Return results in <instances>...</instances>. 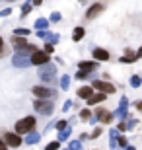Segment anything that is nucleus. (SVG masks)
<instances>
[{
	"mask_svg": "<svg viewBox=\"0 0 142 150\" xmlns=\"http://www.w3.org/2000/svg\"><path fill=\"white\" fill-rule=\"evenodd\" d=\"M35 127H37V119L35 117H23V119H20V121L16 123V127H14V131H16L18 134H29L35 131Z\"/></svg>",
	"mask_w": 142,
	"mask_h": 150,
	"instance_id": "obj_1",
	"label": "nucleus"
},
{
	"mask_svg": "<svg viewBox=\"0 0 142 150\" xmlns=\"http://www.w3.org/2000/svg\"><path fill=\"white\" fill-rule=\"evenodd\" d=\"M37 74H39V78H41L45 84H53L55 78H57V67L51 64V62H47V64H43V67H39Z\"/></svg>",
	"mask_w": 142,
	"mask_h": 150,
	"instance_id": "obj_2",
	"label": "nucleus"
},
{
	"mask_svg": "<svg viewBox=\"0 0 142 150\" xmlns=\"http://www.w3.org/2000/svg\"><path fill=\"white\" fill-rule=\"evenodd\" d=\"M31 92L37 100H55L57 98V90L49 88V86H33Z\"/></svg>",
	"mask_w": 142,
	"mask_h": 150,
	"instance_id": "obj_3",
	"label": "nucleus"
},
{
	"mask_svg": "<svg viewBox=\"0 0 142 150\" xmlns=\"http://www.w3.org/2000/svg\"><path fill=\"white\" fill-rule=\"evenodd\" d=\"M33 107H35V111L39 115H51L53 109H55V103L51 100H35L33 101Z\"/></svg>",
	"mask_w": 142,
	"mask_h": 150,
	"instance_id": "obj_4",
	"label": "nucleus"
},
{
	"mask_svg": "<svg viewBox=\"0 0 142 150\" xmlns=\"http://www.w3.org/2000/svg\"><path fill=\"white\" fill-rule=\"evenodd\" d=\"M92 88L97 90V92H101V94H107V96L115 94V90H117L109 80H92Z\"/></svg>",
	"mask_w": 142,
	"mask_h": 150,
	"instance_id": "obj_5",
	"label": "nucleus"
},
{
	"mask_svg": "<svg viewBox=\"0 0 142 150\" xmlns=\"http://www.w3.org/2000/svg\"><path fill=\"white\" fill-rule=\"evenodd\" d=\"M2 140H4L6 144H8V148H20L22 146V134L18 133H8V131H4L2 133Z\"/></svg>",
	"mask_w": 142,
	"mask_h": 150,
	"instance_id": "obj_6",
	"label": "nucleus"
},
{
	"mask_svg": "<svg viewBox=\"0 0 142 150\" xmlns=\"http://www.w3.org/2000/svg\"><path fill=\"white\" fill-rule=\"evenodd\" d=\"M93 115L97 117V121H101L103 125H109V123H111V121L115 119L113 111H109V109H105L103 105H97V109L93 111Z\"/></svg>",
	"mask_w": 142,
	"mask_h": 150,
	"instance_id": "obj_7",
	"label": "nucleus"
},
{
	"mask_svg": "<svg viewBox=\"0 0 142 150\" xmlns=\"http://www.w3.org/2000/svg\"><path fill=\"white\" fill-rule=\"evenodd\" d=\"M12 64L16 68H28L29 64H31V57L29 55H20V53H16V55L12 57Z\"/></svg>",
	"mask_w": 142,
	"mask_h": 150,
	"instance_id": "obj_8",
	"label": "nucleus"
},
{
	"mask_svg": "<svg viewBox=\"0 0 142 150\" xmlns=\"http://www.w3.org/2000/svg\"><path fill=\"white\" fill-rule=\"evenodd\" d=\"M49 61H51V55H47L45 51H35L31 55V64H35V67H43Z\"/></svg>",
	"mask_w": 142,
	"mask_h": 150,
	"instance_id": "obj_9",
	"label": "nucleus"
},
{
	"mask_svg": "<svg viewBox=\"0 0 142 150\" xmlns=\"http://www.w3.org/2000/svg\"><path fill=\"white\" fill-rule=\"evenodd\" d=\"M103 10H105V4H103V2H95V4H92L86 10V18H88V20H93V18H97Z\"/></svg>",
	"mask_w": 142,
	"mask_h": 150,
	"instance_id": "obj_10",
	"label": "nucleus"
},
{
	"mask_svg": "<svg viewBox=\"0 0 142 150\" xmlns=\"http://www.w3.org/2000/svg\"><path fill=\"white\" fill-rule=\"evenodd\" d=\"M92 59H93V61H97V62H105V61H109V59H111V55H109V51H107V49L95 47V49L92 51Z\"/></svg>",
	"mask_w": 142,
	"mask_h": 150,
	"instance_id": "obj_11",
	"label": "nucleus"
},
{
	"mask_svg": "<svg viewBox=\"0 0 142 150\" xmlns=\"http://www.w3.org/2000/svg\"><path fill=\"white\" fill-rule=\"evenodd\" d=\"M37 37L43 39L45 43H51V45H55V43L60 41V35L59 33H51L49 29H47V31H37Z\"/></svg>",
	"mask_w": 142,
	"mask_h": 150,
	"instance_id": "obj_12",
	"label": "nucleus"
},
{
	"mask_svg": "<svg viewBox=\"0 0 142 150\" xmlns=\"http://www.w3.org/2000/svg\"><path fill=\"white\" fill-rule=\"evenodd\" d=\"M78 70H84V72H95L97 70V61H80L78 62Z\"/></svg>",
	"mask_w": 142,
	"mask_h": 150,
	"instance_id": "obj_13",
	"label": "nucleus"
},
{
	"mask_svg": "<svg viewBox=\"0 0 142 150\" xmlns=\"http://www.w3.org/2000/svg\"><path fill=\"white\" fill-rule=\"evenodd\" d=\"M10 43H12V47H14V51H18V49H22V47H25V45H29V41H28L25 37H18V35H12Z\"/></svg>",
	"mask_w": 142,
	"mask_h": 150,
	"instance_id": "obj_14",
	"label": "nucleus"
},
{
	"mask_svg": "<svg viewBox=\"0 0 142 150\" xmlns=\"http://www.w3.org/2000/svg\"><path fill=\"white\" fill-rule=\"evenodd\" d=\"M76 96L88 101V100H90V98L93 96V88H92V84H90V86H82V88H80V90L76 92Z\"/></svg>",
	"mask_w": 142,
	"mask_h": 150,
	"instance_id": "obj_15",
	"label": "nucleus"
},
{
	"mask_svg": "<svg viewBox=\"0 0 142 150\" xmlns=\"http://www.w3.org/2000/svg\"><path fill=\"white\" fill-rule=\"evenodd\" d=\"M105 98H107V94H101V92H97V94H93L92 98L86 101V103H88L90 107H92V105H99L101 101H105Z\"/></svg>",
	"mask_w": 142,
	"mask_h": 150,
	"instance_id": "obj_16",
	"label": "nucleus"
},
{
	"mask_svg": "<svg viewBox=\"0 0 142 150\" xmlns=\"http://www.w3.org/2000/svg\"><path fill=\"white\" fill-rule=\"evenodd\" d=\"M113 115L117 117V119H119V121H126V119H129V107H121L119 105V109H117V111H113Z\"/></svg>",
	"mask_w": 142,
	"mask_h": 150,
	"instance_id": "obj_17",
	"label": "nucleus"
},
{
	"mask_svg": "<svg viewBox=\"0 0 142 150\" xmlns=\"http://www.w3.org/2000/svg\"><path fill=\"white\" fill-rule=\"evenodd\" d=\"M39 140H41V134L39 133H35V131H33V133H29V134H25V144H37Z\"/></svg>",
	"mask_w": 142,
	"mask_h": 150,
	"instance_id": "obj_18",
	"label": "nucleus"
},
{
	"mask_svg": "<svg viewBox=\"0 0 142 150\" xmlns=\"http://www.w3.org/2000/svg\"><path fill=\"white\" fill-rule=\"evenodd\" d=\"M47 28H49V20L47 18H39L35 22V29L37 31H47Z\"/></svg>",
	"mask_w": 142,
	"mask_h": 150,
	"instance_id": "obj_19",
	"label": "nucleus"
},
{
	"mask_svg": "<svg viewBox=\"0 0 142 150\" xmlns=\"http://www.w3.org/2000/svg\"><path fill=\"white\" fill-rule=\"evenodd\" d=\"M84 35H86V29H84V28H76L74 31H72V41H76V43H78V41H82Z\"/></svg>",
	"mask_w": 142,
	"mask_h": 150,
	"instance_id": "obj_20",
	"label": "nucleus"
},
{
	"mask_svg": "<svg viewBox=\"0 0 142 150\" xmlns=\"http://www.w3.org/2000/svg\"><path fill=\"white\" fill-rule=\"evenodd\" d=\"M12 35H18V37H29L31 31H29L28 28H18V29H14V33H12Z\"/></svg>",
	"mask_w": 142,
	"mask_h": 150,
	"instance_id": "obj_21",
	"label": "nucleus"
},
{
	"mask_svg": "<svg viewBox=\"0 0 142 150\" xmlns=\"http://www.w3.org/2000/svg\"><path fill=\"white\" fill-rule=\"evenodd\" d=\"M33 10V2L31 0H28V2H23V6H22V18H25L29 14V12Z\"/></svg>",
	"mask_w": 142,
	"mask_h": 150,
	"instance_id": "obj_22",
	"label": "nucleus"
},
{
	"mask_svg": "<svg viewBox=\"0 0 142 150\" xmlns=\"http://www.w3.org/2000/svg\"><path fill=\"white\" fill-rule=\"evenodd\" d=\"M70 88V76L68 74H62L60 76V90H68Z\"/></svg>",
	"mask_w": 142,
	"mask_h": 150,
	"instance_id": "obj_23",
	"label": "nucleus"
},
{
	"mask_svg": "<svg viewBox=\"0 0 142 150\" xmlns=\"http://www.w3.org/2000/svg\"><path fill=\"white\" fill-rule=\"evenodd\" d=\"M70 133H72V129L68 127L66 131H62V133H59V139H57V140H59V142H64V140H68V139H70Z\"/></svg>",
	"mask_w": 142,
	"mask_h": 150,
	"instance_id": "obj_24",
	"label": "nucleus"
},
{
	"mask_svg": "<svg viewBox=\"0 0 142 150\" xmlns=\"http://www.w3.org/2000/svg\"><path fill=\"white\" fill-rule=\"evenodd\" d=\"M68 150H84L82 140H70L68 142Z\"/></svg>",
	"mask_w": 142,
	"mask_h": 150,
	"instance_id": "obj_25",
	"label": "nucleus"
},
{
	"mask_svg": "<svg viewBox=\"0 0 142 150\" xmlns=\"http://www.w3.org/2000/svg\"><path fill=\"white\" fill-rule=\"evenodd\" d=\"M55 127H57V131H59V133H62V131H66V129H68V123H66L64 119H60V121L55 123Z\"/></svg>",
	"mask_w": 142,
	"mask_h": 150,
	"instance_id": "obj_26",
	"label": "nucleus"
},
{
	"mask_svg": "<svg viewBox=\"0 0 142 150\" xmlns=\"http://www.w3.org/2000/svg\"><path fill=\"white\" fill-rule=\"evenodd\" d=\"M80 117H82L84 121H90V119L93 117V113H92V109H88V107H86V109H82V111H80Z\"/></svg>",
	"mask_w": 142,
	"mask_h": 150,
	"instance_id": "obj_27",
	"label": "nucleus"
},
{
	"mask_svg": "<svg viewBox=\"0 0 142 150\" xmlns=\"http://www.w3.org/2000/svg\"><path fill=\"white\" fill-rule=\"evenodd\" d=\"M117 144H119L121 150H125L126 146H129V140H126V137H123V134H121L119 139H117Z\"/></svg>",
	"mask_w": 142,
	"mask_h": 150,
	"instance_id": "obj_28",
	"label": "nucleus"
},
{
	"mask_svg": "<svg viewBox=\"0 0 142 150\" xmlns=\"http://www.w3.org/2000/svg\"><path fill=\"white\" fill-rule=\"evenodd\" d=\"M92 74H90V72H84V70H78V72H76V80H88V78H92Z\"/></svg>",
	"mask_w": 142,
	"mask_h": 150,
	"instance_id": "obj_29",
	"label": "nucleus"
},
{
	"mask_svg": "<svg viewBox=\"0 0 142 150\" xmlns=\"http://www.w3.org/2000/svg\"><path fill=\"white\" fill-rule=\"evenodd\" d=\"M60 144H62V142H59V140H53V142H49V144L45 146V150H59Z\"/></svg>",
	"mask_w": 142,
	"mask_h": 150,
	"instance_id": "obj_30",
	"label": "nucleus"
},
{
	"mask_svg": "<svg viewBox=\"0 0 142 150\" xmlns=\"http://www.w3.org/2000/svg\"><path fill=\"white\" fill-rule=\"evenodd\" d=\"M142 84V76H131V86L132 88H138Z\"/></svg>",
	"mask_w": 142,
	"mask_h": 150,
	"instance_id": "obj_31",
	"label": "nucleus"
},
{
	"mask_svg": "<svg viewBox=\"0 0 142 150\" xmlns=\"http://www.w3.org/2000/svg\"><path fill=\"white\" fill-rule=\"evenodd\" d=\"M101 133H103V129H101V127L93 129V131H92V134H90V139H99V137H101Z\"/></svg>",
	"mask_w": 142,
	"mask_h": 150,
	"instance_id": "obj_32",
	"label": "nucleus"
},
{
	"mask_svg": "<svg viewBox=\"0 0 142 150\" xmlns=\"http://www.w3.org/2000/svg\"><path fill=\"white\" fill-rule=\"evenodd\" d=\"M60 20H62L60 12H53V14H51V18H49V22H60Z\"/></svg>",
	"mask_w": 142,
	"mask_h": 150,
	"instance_id": "obj_33",
	"label": "nucleus"
},
{
	"mask_svg": "<svg viewBox=\"0 0 142 150\" xmlns=\"http://www.w3.org/2000/svg\"><path fill=\"white\" fill-rule=\"evenodd\" d=\"M126 129H129V125H126V121H119V125H117V131H119V133H125Z\"/></svg>",
	"mask_w": 142,
	"mask_h": 150,
	"instance_id": "obj_34",
	"label": "nucleus"
},
{
	"mask_svg": "<svg viewBox=\"0 0 142 150\" xmlns=\"http://www.w3.org/2000/svg\"><path fill=\"white\" fill-rule=\"evenodd\" d=\"M119 139V131H117V129H111L109 131V140H117Z\"/></svg>",
	"mask_w": 142,
	"mask_h": 150,
	"instance_id": "obj_35",
	"label": "nucleus"
},
{
	"mask_svg": "<svg viewBox=\"0 0 142 150\" xmlns=\"http://www.w3.org/2000/svg\"><path fill=\"white\" fill-rule=\"evenodd\" d=\"M43 51H45V53H47V55H51V53H53V51H55V45H51V43H45Z\"/></svg>",
	"mask_w": 142,
	"mask_h": 150,
	"instance_id": "obj_36",
	"label": "nucleus"
},
{
	"mask_svg": "<svg viewBox=\"0 0 142 150\" xmlns=\"http://www.w3.org/2000/svg\"><path fill=\"white\" fill-rule=\"evenodd\" d=\"M6 55V45H4V39L0 37V59Z\"/></svg>",
	"mask_w": 142,
	"mask_h": 150,
	"instance_id": "obj_37",
	"label": "nucleus"
},
{
	"mask_svg": "<svg viewBox=\"0 0 142 150\" xmlns=\"http://www.w3.org/2000/svg\"><path fill=\"white\" fill-rule=\"evenodd\" d=\"M119 105L121 107H129V98H126V96H123V98L119 100Z\"/></svg>",
	"mask_w": 142,
	"mask_h": 150,
	"instance_id": "obj_38",
	"label": "nucleus"
},
{
	"mask_svg": "<svg viewBox=\"0 0 142 150\" xmlns=\"http://www.w3.org/2000/svg\"><path fill=\"white\" fill-rule=\"evenodd\" d=\"M126 125H129V129H134L138 125V119H129V123H126Z\"/></svg>",
	"mask_w": 142,
	"mask_h": 150,
	"instance_id": "obj_39",
	"label": "nucleus"
},
{
	"mask_svg": "<svg viewBox=\"0 0 142 150\" xmlns=\"http://www.w3.org/2000/svg\"><path fill=\"white\" fill-rule=\"evenodd\" d=\"M10 12H12V8H4V10H0V18L10 16Z\"/></svg>",
	"mask_w": 142,
	"mask_h": 150,
	"instance_id": "obj_40",
	"label": "nucleus"
},
{
	"mask_svg": "<svg viewBox=\"0 0 142 150\" xmlns=\"http://www.w3.org/2000/svg\"><path fill=\"white\" fill-rule=\"evenodd\" d=\"M109 148H111V150H121L119 144H117V140H109Z\"/></svg>",
	"mask_w": 142,
	"mask_h": 150,
	"instance_id": "obj_41",
	"label": "nucleus"
},
{
	"mask_svg": "<svg viewBox=\"0 0 142 150\" xmlns=\"http://www.w3.org/2000/svg\"><path fill=\"white\" fill-rule=\"evenodd\" d=\"M70 107H72V101H70V100H68V101H64V105H62V111H68Z\"/></svg>",
	"mask_w": 142,
	"mask_h": 150,
	"instance_id": "obj_42",
	"label": "nucleus"
},
{
	"mask_svg": "<svg viewBox=\"0 0 142 150\" xmlns=\"http://www.w3.org/2000/svg\"><path fill=\"white\" fill-rule=\"evenodd\" d=\"M134 107H136V111L142 113V100H140V101H134Z\"/></svg>",
	"mask_w": 142,
	"mask_h": 150,
	"instance_id": "obj_43",
	"label": "nucleus"
},
{
	"mask_svg": "<svg viewBox=\"0 0 142 150\" xmlns=\"http://www.w3.org/2000/svg\"><path fill=\"white\" fill-rule=\"evenodd\" d=\"M0 150H8V144H6L2 139H0Z\"/></svg>",
	"mask_w": 142,
	"mask_h": 150,
	"instance_id": "obj_44",
	"label": "nucleus"
},
{
	"mask_svg": "<svg viewBox=\"0 0 142 150\" xmlns=\"http://www.w3.org/2000/svg\"><path fill=\"white\" fill-rule=\"evenodd\" d=\"M31 2H33V6H41L43 4V0H31Z\"/></svg>",
	"mask_w": 142,
	"mask_h": 150,
	"instance_id": "obj_45",
	"label": "nucleus"
},
{
	"mask_svg": "<svg viewBox=\"0 0 142 150\" xmlns=\"http://www.w3.org/2000/svg\"><path fill=\"white\" fill-rule=\"evenodd\" d=\"M136 59H142V47H140V49L136 51Z\"/></svg>",
	"mask_w": 142,
	"mask_h": 150,
	"instance_id": "obj_46",
	"label": "nucleus"
},
{
	"mask_svg": "<svg viewBox=\"0 0 142 150\" xmlns=\"http://www.w3.org/2000/svg\"><path fill=\"white\" fill-rule=\"evenodd\" d=\"M125 150H136V148H134V146H131V144H129V146H126Z\"/></svg>",
	"mask_w": 142,
	"mask_h": 150,
	"instance_id": "obj_47",
	"label": "nucleus"
},
{
	"mask_svg": "<svg viewBox=\"0 0 142 150\" xmlns=\"http://www.w3.org/2000/svg\"><path fill=\"white\" fill-rule=\"evenodd\" d=\"M8 2H16V0H8Z\"/></svg>",
	"mask_w": 142,
	"mask_h": 150,
	"instance_id": "obj_48",
	"label": "nucleus"
},
{
	"mask_svg": "<svg viewBox=\"0 0 142 150\" xmlns=\"http://www.w3.org/2000/svg\"><path fill=\"white\" fill-rule=\"evenodd\" d=\"M80 2H86V0H80Z\"/></svg>",
	"mask_w": 142,
	"mask_h": 150,
	"instance_id": "obj_49",
	"label": "nucleus"
},
{
	"mask_svg": "<svg viewBox=\"0 0 142 150\" xmlns=\"http://www.w3.org/2000/svg\"><path fill=\"white\" fill-rule=\"evenodd\" d=\"M92 150H97V148H92Z\"/></svg>",
	"mask_w": 142,
	"mask_h": 150,
	"instance_id": "obj_50",
	"label": "nucleus"
},
{
	"mask_svg": "<svg viewBox=\"0 0 142 150\" xmlns=\"http://www.w3.org/2000/svg\"><path fill=\"white\" fill-rule=\"evenodd\" d=\"M64 150H68V148H64Z\"/></svg>",
	"mask_w": 142,
	"mask_h": 150,
	"instance_id": "obj_51",
	"label": "nucleus"
}]
</instances>
